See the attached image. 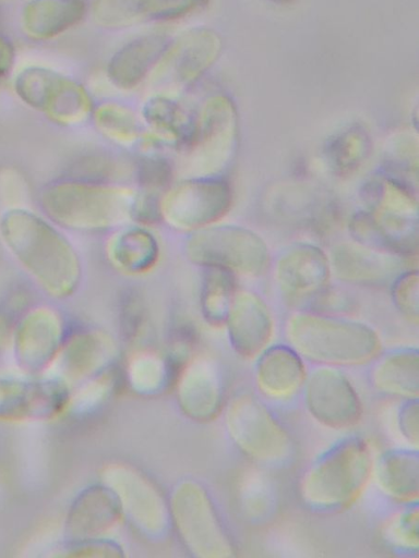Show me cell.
<instances>
[{"label": "cell", "instance_id": "cell-4", "mask_svg": "<svg viewBox=\"0 0 419 558\" xmlns=\"http://www.w3.org/2000/svg\"><path fill=\"white\" fill-rule=\"evenodd\" d=\"M14 51L9 41L0 37V77L8 73L13 63Z\"/></svg>", "mask_w": 419, "mask_h": 558}, {"label": "cell", "instance_id": "cell-3", "mask_svg": "<svg viewBox=\"0 0 419 558\" xmlns=\"http://www.w3.org/2000/svg\"><path fill=\"white\" fill-rule=\"evenodd\" d=\"M84 14L83 0H32L24 8L23 22L29 35L50 38L79 23Z\"/></svg>", "mask_w": 419, "mask_h": 558}, {"label": "cell", "instance_id": "cell-5", "mask_svg": "<svg viewBox=\"0 0 419 558\" xmlns=\"http://www.w3.org/2000/svg\"><path fill=\"white\" fill-rule=\"evenodd\" d=\"M270 1L277 2V3H288V2H291L294 0H270Z\"/></svg>", "mask_w": 419, "mask_h": 558}, {"label": "cell", "instance_id": "cell-2", "mask_svg": "<svg viewBox=\"0 0 419 558\" xmlns=\"http://www.w3.org/2000/svg\"><path fill=\"white\" fill-rule=\"evenodd\" d=\"M166 49V40L159 35H145L121 47L110 59L107 68L112 82L120 86H133L141 82Z\"/></svg>", "mask_w": 419, "mask_h": 558}, {"label": "cell", "instance_id": "cell-1", "mask_svg": "<svg viewBox=\"0 0 419 558\" xmlns=\"http://www.w3.org/2000/svg\"><path fill=\"white\" fill-rule=\"evenodd\" d=\"M202 0H95V17L105 26L173 19Z\"/></svg>", "mask_w": 419, "mask_h": 558}]
</instances>
